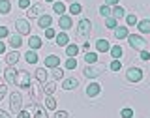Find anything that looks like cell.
<instances>
[{
  "instance_id": "obj_47",
  "label": "cell",
  "mask_w": 150,
  "mask_h": 118,
  "mask_svg": "<svg viewBox=\"0 0 150 118\" xmlns=\"http://www.w3.org/2000/svg\"><path fill=\"white\" fill-rule=\"evenodd\" d=\"M141 58H143V60H150V53H148V51H141Z\"/></svg>"
},
{
  "instance_id": "obj_23",
  "label": "cell",
  "mask_w": 150,
  "mask_h": 118,
  "mask_svg": "<svg viewBox=\"0 0 150 118\" xmlns=\"http://www.w3.org/2000/svg\"><path fill=\"white\" fill-rule=\"evenodd\" d=\"M77 53H79V47L77 45H68V47H66V54H68L69 58L77 56Z\"/></svg>"
},
{
  "instance_id": "obj_35",
  "label": "cell",
  "mask_w": 150,
  "mask_h": 118,
  "mask_svg": "<svg viewBox=\"0 0 150 118\" xmlns=\"http://www.w3.org/2000/svg\"><path fill=\"white\" fill-rule=\"evenodd\" d=\"M53 77L56 79V81H58V79H62L64 77V71L60 68H53Z\"/></svg>"
},
{
  "instance_id": "obj_37",
  "label": "cell",
  "mask_w": 150,
  "mask_h": 118,
  "mask_svg": "<svg viewBox=\"0 0 150 118\" xmlns=\"http://www.w3.org/2000/svg\"><path fill=\"white\" fill-rule=\"evenodd\" d=\"M75 66H77V60H75V58L66 60V68H68V69H75Z\"/></svg>"
},
{
  "instance_id": "obj_45",
  "label": "cell",
  "mask_w": 150,
  "mask_h": 118,
  "mask_svg": "<svg viewBox=\"0 0 150 118\" xmlns=\"http://www.w3.org/2000/svg\"><path fill=\"white\" fill-rule=\"evenodd\" d=\"M45 36H47V37H54L56 34H54V30H53V28L49 26V28H45Z\"/></svg>"
},
{
  "instance_id": "obj_15",
  "label": "cell",
  "mask_w": 150,
  "mask_h": 118,
  "mask_svg": "<svg viewBox=\"0 0 150 118\" xmlns=\"http://www.w3.org/2000/svg\"><path fill=\"white\" fill-rule=\"evenodd\" d=\"M9 45L13 47V49H19V47L23 45V40H21V34H13V36H9Z\"/></svg>"
},
{
  "instance_id": "obj_13",
  "label": "cell",
  "mask_w": 150,
  "mask_h": 118,
  "mask_svg": "<svg viewBox=\"0 0 150 118\" xmlns=\"http://www.w3.org/2000/svg\"><path fill=\"white\" fill-rule=\"evenodd\" d=\"M101 73V68H90V66H88L86 69H84V77H88V79H94V77H98V75Z\"/></svg>"
},
{
  "instance_id": "obj_22",
  "label": "cell",
  "mask_w": 150,
  "mask_h": 118,
  "mask_svg": "<svg viewBox=\"0 0 150 118\" xmlns=\"http://www.w3.org/2000/svg\"><path fill=\"white\" fill-rule=\"evenodd\" d=\"M25 58H26V62H28V64H36V62H38V54H36V51H32V49H30V51H28V53L25 54Z\"/></svg>"
},
{
  "instance_id": "obj_25",
  "label": "cell",
  "mask_w": 150,
  "mask_h": 118,
  "mask_svg": "<svg viewBox=\"0 0 150 118\" xmlns=\"http://www.w3.org/2000/svg\"><path fill=\"white\" fill-rule=\"evenodd\" d=\"M139 30L143 32V34H150V21H148V19L139 23Z\"/></svg>"
},
{
  "instance_id": "obj_43",
  "label": "cell",
  "mask_w": 150,
  "mask_h": 118,
  "mask_svg": "<svg viewBox=\"0 0 150 118\" xmlns=\"http://www.w3.org/2000/svg\"><path fill=\"white\" fill-rule=\"evenodd\" d=\"M17 118H30V112H28V111H19Z\"/></svg>"
},
{
  "instance_id": "obj_11",
  "label": "cell",
  "mask_w": 150,
  "mask_h": 118,
  "mask_svg": "<svg viewBox=\"0 0 150 118\" xmlns=\"http://www.w3.org/2000/svg\"><path fill=\"white\" fill-rule=\"evenodd\" d=\"M58 25H60L62 30H68V28H71L73 21H71V17H69V15H62V17H60V21H58Z\"/></svg>"
},
{
  "instance_id": "obj_42",
  "label": "cell",
  "mask_w": 150,
  "mask_h": 118,
  "mask_svg": "<svg viewBox=\"0 0 150 118\" xmlns=\"http://www.w3.org/2000/svg\"><path fill=\"white\" fill-rule=\"evenodd\" d=\"M28 6H30V0H19V8H23V9H26Z\"/></svg>"
},
{
  "instance_id": "obj_48",
  "label": "cell",
  "mask_w": 150,
  "mask_h": 118,
  "mask_svg": "<svg viewBox=\"0 0 150 118\" xmlns=\"http://www.w3.org/2000/svg\"><path fill=\"white\" fill-rule=\"evenodd\" d=\"M54 118H68V112H66V111H58L54 114Z\"/></svg>"
},
{
  "instance_id": "obj_1",
  "label": "cell",
  "mask_w": 150,
  "mask_h": 118,
  "mask_svg": "<svg viewBox=\"0 0 150 118\" xmlns=\"http://www.w3.org/2000/svg\"><path fill=\"white\" fill-rule=\"evenodd\" d=\"M90 30H92V25L88 19H81L77 25V37L81 41H86V37L90 36Z\"/></svg>"
},
{
  "instance_id": "obj_16",
  "label": "cell",
  "mask_w": 150,
  "mask_h": 118,
  "mask_svg": "<svg viewBox=\"0 0 150 118\" xmlns=\"http://www.w3.org/2000/svg\"><path fill=\"white\" fill-rule=\"evenodd\" d=\"M115 36H116V40H124V37L129 36V32H128L126 26H116L115 28Z\"/></svg>"
},
{
  "instance_id": "obj_30",
  "label": "cell",
  "mask_w": 150,
  "mask_h": 118,
  "mask_svg": "<svg viewBox=\"0 0 150 118\" xmlns=\"http://www.w3.org/2000/svg\"><path fill=\"white\" fill-rule=\"evenodd\" d=\"M45 107H47V109H51V111H54L56 109V101H54V98H47V100H45Z\"/></svg>"
},
{
  "instance_id": "obj_5",
  "label": "cell",
  "mask_w": 150,
  "mask_h": 118,
  "mask_svg": "<svg viewBox=\"0 0 150 118\" xmlns=\"http://www.w3.org/2000/svg\"><path fill=\"white\" fill-rule=\"evenodd\" d=\"M128 41H129V45L133 47V49H137V51H143L144 47H146V41L143 40L141 36H128Z\"/></svg>"
},
{
  "instance_id": "obj_24",
  "label": "cell",
  "mask_w": 150,
  "mask_h": 118,
  "mask_svg": "<svg viewBox=\"0 0 150 118\" xmlns=\"http://www.w3.org/2000/svg\"><path fill=\"white\" fill-rule=\"evenodd\" d=\"M111 54H112V58H115V60H118L120 58V56H122V47L120 45H115V47H111Z\"/></svg>"
},
{
  "instance_id": "obj_44",
  "label": "cell",
  "mask_w": 150,
  "mask_h": 118,
  "mask_svg": "<svg viewBox=\"0 0 150 118\" xmlns=\"http://www.w3.org/2000/svg\"><path fill=\"white\" fill-rule=\"evenodd\" d=\"M8 94V88H6V84H0V100H2L4 96Z\"/></svg>"
},
{
  "instance_id": "obj_46",
  "label": "cell",
  "mask_w": 150,
  "mask_h": 118,
  "mask_svg": "<svg viewBox=\"0 0 150 118\" xmlns=\"http://www.w3.org/2000/svg\"><path fill=\"white\" fill-rule=\"evenodd\" d=\"M8 34H9L8 28H6V26H0V40H2V37H6Z\"/></svg>"
},
{
  "instance_id": "obj_41",
  "label": "cell",
  "mask_w": 150,
  "mask_h": 118,
  "mask_svg": "<svg viewBox=\"0 0 150 118\" xmlns=\"http://www.w3.org/2000/svg\"><path fill=\"white\" fill-rule=\"evenodd\" d=\"M126 23H128V25H135V23H137V15H128L126 17Z\"/></svg>"
},
{
  "instance_id": "obj_51",
  "label": "cell",
  "mask_w": 150,
  "mask_h": 118,
  "mask_svg": "<svg viewBox=\"0 0 150 118\" xmlns=\"http://www.w3.org/2000/svg\"><path fill=\"white\" fill-rule=\"evenodd\" d=\"M4 51H6V45H4V43H2V40H0V54H2Z\"/></svg>"
},
{
  "instance_id": "obj_9",
  "label": "cell",
  "mask_w": 150,
  "mask_h": 118,
  "mask_svg": "<svg viewBox=\"0 0 150 118\" xmlns=\"http://www.w3.org/2000/svg\"><path fill=\"white\" fill-rule=\"evenodd\" d=\"M77 86H79V81L75 77H68V79L62 81V88H64V90H75Z\"/></svg>"
},
{
  "instance_id": "obj_21",
  "label": "cell",
  "mask_w": 150,
  "mask_h": 118,
  "mask_svg": "<svg viewBox=\"0 0 150 118\" xmlns=\"http://www.w3.org/2000/svg\"><path fill=\"white\" fill-rule=\"evenodd\" d=\"M17 60H19V53H17V51H13V53H9V54L6 56V62H8V66L17 64Z\"/></svg>"
},
{
  "instance_id": "obj_39",
  "label": "cell",
  "mask_w": 150,
  "mask_h": 118,
  "mask_svg": "<svg viewBox=\"0 0 150 118\" xmlns=\"http://www.w3.org/2000/svg\"><path fill=\"white\" fill-rule=\"evenodd\" d=\"M120 114H122V118H133V111L131 109H122Z\"/></svg>"
},
{
  "instance_id": "obj_34",
  "label": "cell",
  "mask_w": 150,
  "mask_h": 118,
  "mask_svg": "<svg viewBox=\"0 0 150 118\" xmlns=\"http://www.w3.org/2000/svg\"><path fill=\"white\" fill-rule=\"evenodd\" d=\"M69 13H73V15H77V13H81V6H79L77 2H73L71 6H69Z\"/></svg>"
},
{
  "instance_id": "obj_50",
  "label": "cell",
  "mask_w": 150,
  "mask_h": 118,
  "mask_svg": "<svg viewBox=\"0 0 150 118\" xmlns=\"http://www.w3.org/2000/svg\"><path fill=\"white\" fill-rule=\"evenodd\" d=\"M0 118H9V114H8L6 111H2V109H0Z\"/></svg>"
},
{
  "instance_id": "obj_52",
  "label": "cell",
  "mask_w": 150,
  "mask_h": 118,
  "mask_svg": "<svg viewBox=\"0 0 150 118\" xmlns=\"http://www.w3.org/2000/svg\"><path fill=\"white\" fill-rule=\"evenodd\" d=\"M45 2H53V0H45Z\"/></svg>"
},
{
  "instance_id": "obj_19",
  "label": "cell",
  "mask_w": 150,
  "mask_h": 118,
  "mask_svg": "<svg viewBox=\"0 0 150 118\" xmlns=\"http://www.w3.org/2000/svg\"><path fill=\"white\" fill-rule=\"evenodd\" d=\"M36 79L40 83H47V69L45 68H38L36 69Z\"/></svg>"
},
{
  "instance_id": "obj_20",
  "label": "cell",
  "mask_w": 150,
  "mask_h": 118,
  "mask_svg": "<svg viewBox=\"0 0 150 118\" xmlns=\"http://www.w3.org/2000/svg\"><path fill=\"white\" fill-rule=\"evenodd\" d=\"M41 9H43V6H41V4H36V6H32L30 9H28L26 15H28V17H38V15L41 13Z\"/></svg>"
},
{
  "instance_id": "obj_31",
  "label": "cell",
  "mask_w": 150,
  "mask_h": 118,
  "mask_svg": "<svg viewBox=\"0 0 150 118\" xmlns=\"http://www.w3.org/2000/svg\"><path fill=\"white\" fill-rule=\"evenodd\" d=\"M64 11H66V6L62 2H56L54 4V13H58V15H64Z\"/></svg>"
},
{
  "instance_id": "obj_40",
  "label": "cell",
  "mask_w": 150,
  "mask_h": 118,
  "mask_svg": "<svg viewBox=\"0 0 150 118\" xmlns=\"http://www.w3.org/2000/svg\"><path fill=\"white\" fill-rule=\"evenodd\" d=\"M120 60H112V62H111V69H112V71H118V69H120Z\"/></svg>"
},
{
  "instance_id": "obj_36",
  "label": "cell",
  "mask_w": 150,
  "mask_h": 118,
  "mask_svg": "<svg viewBox=\"0 0 150 118\" xmlns=\"http://www.w3.org/2000/svg\"><path fill=\"white\" fill-rule=\"evenodd\" d=\"M105 25L109 26V28H116V26H118V25H116V19H115V17H107V19H105Z\"/></svg>"
},
{
  "instance_id": "obj_32",
  "label": "cell",
  "mask_w": 150,
  "mask_h": 118,
  "mask_svg": "<svg viewBox=\"0 0 150 118\" xmlns=\"http://www.w3.org/2000/svg\"><path fill=\"white\" fill-rule=\"evenodd\" d=\"M34 118H47V112L41 109V107L36 105V111H34Z\"/></svg>"
},
{
  "instance_id": "obj_38",
  "label": "cell",
  "mask_w": 150,
  "mask_h": 118,
  "mask_svg": "<svg viewBox=\"0 0 150 118\" xmlns=\"http://www.w3.org/2000/svg\"><path fill=\"white\" fill-rule=\"evenodd\" d=\"M100 13H101L103 17H109V15H111V8H109V6H101V8H100Z\"/></svg>"
},
{
  "instance_id": "obj_12",
  "label": "cell",
  "mask_w": 150,
  "mask_h": 118,
  "mask_svg": "<svg viewBox=\"0 0 150 118\" xmlns=\"http://www.w3.org/2000/svg\"><path fill=\"white\" fill-rule=\"evenodd\" d=\"M100 84H96V83H92V84H88L86 86V96L88 98H94V96H98V94H100Z\"/></svg>"
},
{
  "instance_id": "obj_18",
  "label": "cell",
  "mask_w": 150,
  "mask_h": 118,
  "mask_svg": "<svg viewBox=\"0 0 150 118\" xmlns=\"http://www.w3.org/2000/svg\"><path fill=\"white\" fill-rule=\"evenodd\" d=\"M51 23H53V19H51V15H47V13H45V15H41V17H40L38 25H40L41 28H49V26H51Z\"/></svg>"
},
{
  "instance_id": "obj_6",
  "label": "cell",
  "mask_w": 150,
  "mask_h": 118,
  "mask_svg": "<svg viewBox=\"0 0 150 118\" xmlns=\"http://www.w3.org/2000/svg\"><path fill=\"white\" fill-rule=\"evenodd\" d=\"M17 86H21V88H28L30 86V73H26V71H19L17 73V81H15Z\"/></svg>"
},
{
  "instance_id": "obj_7",
  "label": "cell",
  "mask_w": 150,
  "mask_h": 118,
  "mask_svg": "<svg viewBox=\"0 0 150 118\" xmlns=\"http://www.w3.org/2000/svg\"><path fill=\"white\" fill-rule=\"evenodd\" d=\"M126 75H128V81H131V83H139L141 79H143V69H139V68H129Z\"/></svg>"
},
{
  "instance_id": "obj_49",
  "label": "cell",
  "mask_w": 150,
  "mask_h": 118,
  "mask_svg": "<svg viewBox=\"0 0 150 118\" xmlns=\"http://www.w3.org/2000/svg\"><path fill=\"white\" fill-rule=\"evenodd\" d=\"M118 0H105V6H116Z\"/></svg>"
},
{
  "instance_id": "obj_33",
  "label": "cell",
  "mask_w": 150,
  "mask_h": 118,
  "mask_svg": "<svg viewBox=\"0 0 150 118\" xmlns=\"http://www.w3.org/2000/svg\"><path fill=\"white\" fill-rule=\"evenodd\" d=\"M84 60H86L88 64H96V60H98V54H96V53H86V56H84Z\"/></svg>"
},
{
  "instance_id": "obj_14",
  "label": "cell",
  "mask_w": 150,
  "mask_h": 118,
  "mask_svg": "<svg viewBox=\"0 0 150 118\" xmlns=\"http://www.w3.org/2000/svg\"><path fill=\"white\" fill-rule=\"evenodd\" d=\"M96 49L100 51V53H107V51L111 49V43L107 40H98L96 41Z\"/></svg>"
},
{
  "instance_id": "obj_26",
  "label": "cell",
  "mask_w": 150,
  "mask_h": 118,
  "mask_svg": "<svg viewBox=\"0 0 150 118\" xmlns=\"http://www.w3.org/2000/svg\"><path fill=\"white\" fill-rule=\"evenodd\" d=\"M9 9H11L9 0H0V13H9Z\"/></svg>"
},
{
  "instance_id": "obj_29",
  "label": "cell",
  "mask_w": 150,
  "mask_h": 118,
  "mask_svg": "<svg viewBox=\"0 0 150 118\" xmlns=\"http://www.w3.org/2000/svg\"><path fill=\"white\" fill-rule=\"evenodd\" d=\"M111 15L112 17H124L126 15V13H124V8H120V6H115V9H112V11H111Z\"/></svg>"
},
{
  "instance_id": "obj_27",
  "label": "cell",
  "mask_w": 150,
  "mask_h": 118,
  "mask_svg": "<svg viewBox=\"0 0 150 118\" xmlns=\"http://www.w3.org/2000/svg\"><path fill=\"white\" fill-rule=\"evenodd\" d=\"M68 34H64V32H60L58 36H56V45H68Z\"/></svg>"
},
{
  "instance_id": "obj_17",
  "label": "cell",
  "mask_w": 150,
  "mask_h": 118,
  "mask_svg": "<svg viewBox=\"0 0 150 118\" xmlns=\"http://www.w3.org/2000/svg\"><path fill=\"white\" fill-rule=\"evenodd\" d=\"M28 45H30L32 51H36V49H40V47H41V40L38 36H30V37H28Z\"/></svg>"
},
{
  "instance_id": "obj_28",
  "label": "cell",
  "mask_w": 150,
  "mask_h": 118,
  "mask_svg": "<svg viewBox=\"0 0 150 118\" xmlns=\"http://www.w3.org/2000/svg\"><path fill=\"white\" fill-rule=\"evenodd\" d=\"M43 92H47L49 96H51V94H54V92H56V84H54V83H45Z\"/></svg>"
},
{
  "instance_id": "obj_4",
  "label": "cell",
  "mask_w": 150,
  "mask_h": 118,
  "mask_svg": "<svg viewBox=\"0 0 150 118\" xmlns=\"http://www.w3.org/2000/svg\"><path fill=\"white\" fill-rule=\"evenodd\" d=\"M15 30H17V34H30V23L26 21V19H17L15 21Z\"/></svg>"
},
{
  "instance_id": "obj_3",
  "label": "cell",
  "mask_w": 150,
  "mask_h": 118,
  "mask_svg": "<svg viewBox=\"0 0 150 118\" xmlns=\"http://www.w3.org/2000/svg\"><path fill=\"white\" fill-rule=\"evenodd\" d=\"M30 88H32V96H34L36 101H41L43 100V88H41V83L40 81H30Z\"/></svg>"
},
{
  "instance_id": "obj_8",
  "label": "cell",
  "mask_w": 150,
  "mask_h": 118,
  "mask_svg": "<svg viewBox=\"0 0 150 118\" xmlns=\"http://www.w3.org/2000/svg\"><path fill=\"white\" fill-rule=\"evenodd\" d=\"M17 73H19V71H15V68H13V66H9V68L6 69V73H4V77H6V83L15 84V81H17Z\"/></svg>"
},
{
  "instance_id": "obj_10",
  "label": "cell",
  "mask_w": 150,
  "mask_h": 118,
  "mask_svg": "<svg viewBox=\"0 0 150 118\" xmlns=\"http://www.w3.org/2000/svg\"><path fill=\"white\" fill-rule=\"evenodd\" d=\"M58 64H60V58L58 56H54V54H51V56H47L45 58V68H58Z\"/></svg>"
},
{
  "instance_id": "obj_2",
  "label": "cell",
  "mask_w": 150,
  "mask_h": 118,
  "mask_svg": "<svg viewBox=\"0 0 150 118\" xmlns=\"http://www.w3.org/2000/svg\"><path fill=\"white\" fill-rule=\"evenodd\" d=\"M9 105H11V111L13 112L23 111V96L19 92H13L11 96H9Z\"/></svg>"
}]
</instances>
